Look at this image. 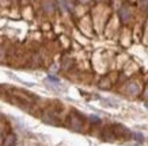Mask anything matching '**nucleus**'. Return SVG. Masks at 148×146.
I'll return each instance as SVG.
<instances>
[{
  "instance_id": "obj_1",
  "label": "nucleus",
  "mask_w": 148,
  "mask_h": 146,
  "mask_svg": "<svg viewBox=\"0 0 148 146\" xmlns=\"http://www.w3.org/2000/svg\"><path fill=\"white\" fill-rule=\"evenodd\" d=\"M126 91L130 95H137L140 89H139V85L136 84V83H129V84L126 85Z\"/></svg>"
},
{
  "instance_id": "obj_2",
  "label": "nucleus",
  "mask_w": 148,
  "mask_h": 146,
  "mask_svg": "<svg viewBox=\"0 0 148 146\" xmlns=\"http://www.w3.org/2000/svg\"><path fill=\"white\" fill-rule=\"evenodd\" d=\"M14 145H15V137L14 135H8V138L4 142V146H14Z\"/></svg>"
},
{
  "instance_id": "obj_3",
  "label": "nucleus",
  "mask_w": 148,
  "mask_h": 146,
  "mask_svg": "<svg viewBox=\"0 0 148 146\" xmlns=\"http://www.w3.org/2000/svg\"><path fill=\"white\" fill-rule=\"evenodd\" d=\"M91 120H94V122H99V118H97V116H91Z\"/></svg>"
}]
</instances>
